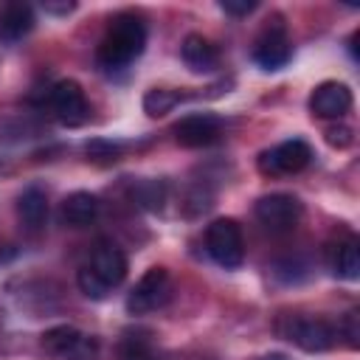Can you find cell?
I'll return each instance as SVG.
<instances>
[{"label": "cell", "instance_id": "23", "mask_svg": "<svg viewBox=\"0 0 360 360\" xmlns=\"http://www.w3.org/2000/svg\"><path fill=\"white\" fill-rule=\"evenodd\" d=\"M326 143L335 146V149H349L354 143V132L346 124H335V127L326 129Z\"/></svg>", "mask_w": 360, "mask_h": 360}, {"label": "cell", "instance_id": "19", "mask_svg": "<svg viewBox=\"0 0 360 360\" xmlns=\"http://www.w3.org/2000/svg\"><path fill=\"white\" fill-rule=\"evenodd\" d=\"M118 360H163L155 346L141 335H127L118 346Z\"/></svg>", "mask_w": 360, "mask_h": 360}, {"label": "cell", "instance_id": "16", "mask_svg": "<svg viewBox=\"0 0 360 360\" xmlns=\"http://www.w3.org/2000/svg\"><path fill=\"white\" fill-rule=\"evenodd\" d=\"M17 211H20L22 222L28 228H39L48 219V197H45V191L37 188V186H28L17 200Z\"/></svg>", "mask_w": 360, "mask_h": 360}, {"label": "cell", "instance_id": "7", "mask_svg": "<svg viewBox=\"0 0 360 360\" xmlns=\"http://www.w3.org/2000/svg\"><path fill=\"white\" fill-rule=\"evenodd\" d=\"M270 22V20H267ZM290 53H292V45H290V37H287V28L276 20L270 25H264V31L259 34L256 45H253V59L264 68V70H278L290 62Z\"/></svg>", "mask_w": 360, "mask_h": 360}, {"label": "cell", "instance_id": "20", "mask_svg": "<svg viewBox=\"0 0 360 360\" xmlns=\"http://www.w3.org/2000/svg\"><path fill=\"white\" fill-rule=\"evenodd\" d=\"M132 197L138 200L141 208H149V211H158L163 205V183L158 180H143L132 188Z\"/></svg>", "mask_w": 360, "mask_h": 360}, {"label": "cell", "instance_id": "17", "mask_svg": "<svg viewBox=\"0 0 360 360\" xmlns=\"http://www.w3.org/2000/svg\"><path fill=\"white\" fill-rule=\"evenodd\" d=\"M335 273L340 278L354 281L360 276V242L357 236H349L346 242H340L338 253H335Z\"/></svg>", "mask_w": 360, "mask_h": 360}, {"label": "cell", "instance_id": "4", "mask_svg": "<svg viewBox=\"0 0 360 360\" xmlns=\"http://www.w3.org/2000/svg\"><path fill=\"white\" fill-rule=\"evenodd\" d=\"M256 219L273 231V233H284V231H292L298 222H301V214H304V205L298 202V197L292 194H267L256 202L253 208Z\"/></svg>", "mask_w": 360, "mask_h": 360}, {"label": "cell", "instance_id": "1", "mask_svg": "<svg viewBox=\"0 0 360 360\" xmlns=\"http://www.w3.org/2000/svg\"><path fill=\"white\" fill-rule=\"evenodd\" d=\"M146 48V25L138 14H118L112 17V22L107 25L98 48H96V59L101 68L107 70H118L127 68L129 62H135Z\"/></svg>", "mask_w": 360, "mask_h": 360}, {"label": "cell", "instance_id": "2", "mask_svg": "<svg viewBox=\"0 0 360 360\" xmlns=\"http://www.w3.org/2000/svg\"><path fill=\"white\" fill-rule=\"evenodd\" d=\"M205 250L208 256L225 267V270H233L242 264L245 259V242H242V228L236 219L225 217V219H214L208 228H205Z\"/></svg>", "mask_w": 360, "mask_h": 360}, {"label": "cell", "instance_id": "24", "mask_svg": "<svg viewBox=\"0 0 360 360\" xmlns=\"http://www.w3.org/2000/svg\"><path fill=\"white\" fill-rule=\"evenodd\" d=\"M68 360H98V340L90 335H82L79 346L68 354Z\"/></svg>", "mask_w": 360, "mask_h": 360}, {"label": "cell", "instance_id": "15", "mask_svg": "<svg viewBox=\"0 0 360 360\" xmlns=\"http://www.w3.org/2000/svg\"><path fill=\"white\" fill-rule=\"evenodd\" d=\"M79 340H82V332L76 326H68V323L51 326L42 332V349L59 360H68V354L79 346Z\"/></svg>", "mask_w": 360, "mask_h": 360}, {"label": "cell", "instance_id": "8", "mask_svg": "<svg viewBox=\"0 0 360 360\" xmlns=\"http://www.w3.org/2000/svg\"><path fill=\"white\" fill-rule=\"evenodd\" d=\"M219 118L211 115V112H194V115H186L174 124V141L186 149H200V146H208L219 138Z\"/></svg>", "mask_w": 360, "mask_h": 360}, {"label": "cell", "instance_id": "13", "mask_svg": "<svg viewBox=\"0 0 360 360\" xmlns=\"http://www.w3.org/2000/svg\"><path fill=\"white\" fill-rule=\"evenodd\" d=\"M59 217L65 225L70 228H84L90 225L96 217H98V200L96 194L90 191H73L62 200V208H59Z\"/></svg>", "mask_w": 360, "mask_h": 360}, {"label": "cell", "instance_id": "26", "mask_svg": "<svg viewBox=\"0 0 360 360\" xmlns=\"http://www.w3.org/2000/svg\"><path fill=\"white\" fill-rule=\"evenodd\" d=\"M219 8H222L225 14L245 17V14H250V11L256 8V3H253V0H222V3H219Z\"/></svg>", "mask_w": 360, "mask_h": 360}, {"label": "cell", "instance_id": "25", "mask_svg": "<svg viewBox=\"0 0 360 360\" xmlns=\"http://www.w3.org/2000/svg\"><path fill=\"white\" fill-rule=\"evenodd\" d=\"M340 332H343L346 343H349L352 349H357V346H360V315H357V312H349V315L340 321Z\"/></svg>", "mask_w": 360, "mask_h": 360}, {"label": "cell", "instance_id": "10", "mask_svg": "<svg viewBox=\"0 0 360 360\" xmlns=\"http://www.w3.org/2000/svg\"><path fill=\"white\" fill-rule=\"evenodd\" d=\"M352 107V90L343 82H321L309 96V110L318 118H340Z\"/></svg>", "mask_w": 360, "mask_h": 360}, {"label": "cell", "instance_id": "21", "mask_svg": "<svg viewBox=\"0 0 360 360\" xmlns=\"http://www.w3.org/2000/svg\"><path fill=\"white\" fill-rule=\"evenodd\" d=\"M84 152H87V158H90L93 163H115V160L121 158V143L96 138V141H87Z\"/></svg>", "mask_w": 360, "mask_h": 360}, {"label": "cell", "instance_id": "6", "mask_svg": "<svg viewBox=\"0 0 360 360\" xmlns=\"http://www.w3.org/2000/svg\"><path fill=\"white\" fill-rule=\"evenodd\" d=\"M309 160H312L309 143L301 141V138H292V141H284V143H278V146L262 152L259 169H262L264 174H273V177H276V174H295V172L307 169Z\"/></svg>", "mask_w": 360, "mask_h": 360}, {"label": "cell", "instance_id": "3", "mask_svg": "<svg viewBox=\"0 0 360 360\" xmlns=\"http://www.w3.org/2000/svg\"><path fill=\"white\" fill-rule=\"evenodd\" d=\"M172 298V278L166 267H149L141 281L132 287V292L127 295V312L132 315H146L160 309L166 301Z\"/></svg>", "mask_w": 360, "mask_h": 360}, {"label": "cell", "instance_id": "9", "mask_svg": "<svg viewBox=\"0 0 360 360\" xmlns=\"http://www.w3.org/2000/svg\"><path fill=\"white\" fill-rule=\"evenodd\" d=\"M287 338L304 352H326L335 343V329L323 318H292Z\"/></svg>", "mask_w": 360, "mask_h": 360}, {"label": "cell", "instance_id": "5", "mask_svg": "<svg viewBox=\"0 0 360 360\" xmlns=\"http://www.w3.org/2000/svg\"><path fill=\"white\" fill-rule=\"evenodd\" d=\"M48 104H51L53 115H56L62 124H68V127H79V124H84L87 115H90L84 90H82V84L73 82V79L56 82V84L51 87V93H48Z\"/></svg>", "mask_w": 360, "mask_h": 360}, {"label": "cell", "instance_id": "22", "mask_svg": "<svg viewBox=\"0 0 360 360\" xmlns=\"http://www.w3.org/2000/svg\"><path fill=\"white\" fill-rule=\"evenodd\" d=\"M76 284H79V290H82L87 298H93V301H101V298H107V292H110V287H107L90 267H82V270L76 273Z\"/></svg>", "mask_w": 360, "mask_h": 360}, {"label": "cell", "instance_id": "27", "mask_svg": "<svg viewBox=\"0 0 360 360\" xmlns=\"http://www.w3.org/2000/svg\"><path fill=\"white\" fill-rule=\"evenodd\" d=\"M262 360H287V357H284V354H278V352H273V354H264Z\"/></svg>", "mask_w": 360, "mask_h": 360}, {"label": "cell", "instance_id": "11", "mask_svg": "<svg viewBox=\"0 0 360 360\" xmlns=\"http://www.w3.org/2000/svg\"><path fill=\"white\" fill-rule=\"evenodd\" d=\"M87 267H90L110 290L118 287V284L127 278V256H124V250L115 248L112 242H98Z\"/></svg>", "mask_w": 360, "mask_h": 360}, {"label": "cell", "instance_id": "18", "mask_svg": "<svg viewBox=\"0 0 360 360\" xmlns=\"http://www.w3.org/2000/svg\"><path fill=\"white\" fill-rule=\"evenodd\" d=\"M180 96L174 90H166V87H152L146 96H143V112L152 115V118H160L166 112H172L177 107Z\"/></svg>", "mask_w": 360, "mask_h": 360}, {"label": "cell", "instance_id": "14", "mask_svg": "<svg viewBox=\"0 0 360 360\" xmlns=\"http://www.w3.org/2000/svg\"><path fill=\"white\" fill-rule=\"evenodd\" d=\"M34 28V11L28 3H6L0 8V42H17Z\"/></svg>", "mask_w": 360, "mask_h": 360}, {"label": "cell", "instance_id": "12", "mask_svg": "<svg viewBox=\"0 0 360 360\" xmlns=\"http://www.w3.org/2000/svg\"><path fill=\"white\" fill-rule=\"evenodd\" d=\"M180 56H183L186 68L194 70V73H208V70H214L217 62H219L217 45H214L211 39H205L202 34H188V37L183 39V45H180Z\"/></svg>", "mask_w": 360, "mask_h": 360}]
</instances>
